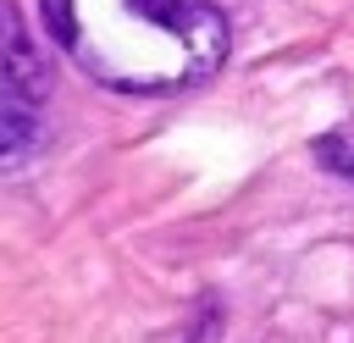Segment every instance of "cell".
Segmentation results:
<instances>
[{"label":"cell","mask_w":354,"mask_h":343,"mask_svg":"<svg viewBox=\"0 0 354 343\" xmlns=\"http://www.w3.org/2000/svg\"><path fill=\"white\" fill-rule=\"evenodd\" d=\"M55 44L105 89L177 94L221 72L227 17L210 0H39Z\"/></svg>","instance_id":"cell-1"},{"label":"cell","mask_w":354,"mask_h":343,"mask_svg":"<svg viewBox=\"0 0 354 343\" xmlns=\"http://www.w3.org/2000/svg\"><path fill=\"white\" fill-rule=\"evenodd\" d=\"M50 89V66L39 61L22 22L0 6V172L22 166L39 149V100Z\"/></svg>","instance_id":"cell-2"},{"label":"cell","mask_w":354,"mask_h":343,"mask_svg":"<svg viewBox=\"0 0 354 343\" xmlns=\"http://www.w3.org/2000/svg\"><path fill=\"white\" fill-rule=\"evenodd\" d=\"M315 160L326 172H337L343 183H354V127H332L315 138Z\"/></svg>","instance_id":"cell-3"}]
</instances>
